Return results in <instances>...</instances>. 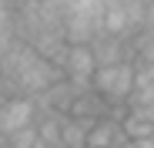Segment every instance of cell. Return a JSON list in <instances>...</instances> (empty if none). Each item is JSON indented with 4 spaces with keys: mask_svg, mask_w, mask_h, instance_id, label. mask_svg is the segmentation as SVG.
Listing matches in <instances>:
<instances>
[{
    "mask_svg": "<svg viewBox=\"0 0 154 148\" xmlns=\"http://www.w3.org/2000/svg\"><path fill=\"white\" fill-rule=\"evenodd\" d=\"M0 78H4L7 98L10 94H17V98H40L50 84L60 81V71L50 61H44L34 47L20 44V40H10L0 51Z\"/></svg>",
    "mask_w": 154,
    "mask_h": 148,
    "instance_id": "cell-1",
    "label": "cell"
},
{
    "mask_svg": "<svg viewBox=\"0 0 154 148\" xmlns=\"http://www.w3.org/2000/svg\"><path fill=\"white\" fill-rule=\"evenodd\" d=\"M100 10H104V0H64V40L91 47L104 34Z\"/></svg>",
    "mask_w": 154,
    "mask_h": 148,
    "instance_id": "cell-2",
    "label": "cell"
},
{
    "mask_svg": "<svg viewBox=\"0 0 154 148\" xmlns=\"http://www.w3.org/2000/svg\"><path fill=\"white\" fill-rule=\"evenodd\" d=\"M91 91L104 101L107 108L127 105L134 91V64H114V67H100L91 81Z\"/></svg>",
    "mask_w": 154,
    "mask_h": 148,
    "instance_id": "cell-3",
    "label": "cell"
},
{
    "mask_svg": "<svg viewBox=\"0 0 154 148\" xmlns=\"http://www.w3.org/2000/svg\"><path fill=\"white\" fill-rule=\"evenodd\" d=\"M97 74V64H94V54L91 47H81V44H67V54H64V64H60V78L70 81L74 88H91Z\"/></svg>",
    "mask_w": 154,
    "mask_h": 148,
    "instance_id": "cell-4",
    "label": "cell"
},
{
    "mask_svg": "<svg viewBox=\"0 0 154 148\" xmlns=\"http://www.w3.org/2000/svg\"><path fill=\"white\" fill-rule=\"evenodd\" d=\"M91 54H94L97 71H100V67H114V64H134L131 40H117V37H107V34H100V37L91 44Z\"/></svg>",
    "mask_w": 154,
    "mask_h": 148,
    "instance_id": "cell-5",
    "label": "cell"
},
{
    "mask_svg": "<svg viewBox=\"0 0 154 148\" xmlns=\"http://www.w3.org/2000/svg\"><path fill=\"white\" fill-rule=\"evenodd\" d=\"M124 145H127V135L121 128V121H114V118L94 121L87 131V148H124Z\"/></svg>",
    "mask_w": 154,
    "mask_h": 148,
    "instance_id": "cell-6",
    "label": "cell"
},
{
    "mask_svg": "<svg viewBox=\"0 0 154 148\" xmlns=\"http://www.w3.org/2000/svg\"><path fill=\"white\" fill-rule=\"evenodd\" d=\"M154 101V64H134V91L127 105H147Z\"/></svg>",
    "mask_w": 154,
    "mask_h": 148,
    "instance_id": "cell-7",
    "label": "cell"
},
{
    "mask_svg": "<svg viewBox=\"0 0 154 148\" xmlns=\"http://www.w3.org/2000/svg\"><path fill=\"white\" fill-rule=\"evenodd\" d=\"M87 131H91L87 121L64 118V125H60V148H87Z\"/></svg>",
    "mask_w": 154,
    "mask_h": 148,
    "instance_id": "cell-8",
    "label": "cell"
},
{
    "mask_svg": "<svg viewBox=\"0 0 154 148\" xmlns=\"http://www.w3.org/2000/svg\"><path fill=\"white\" fill-rule=\"evenodd\" d=\"M127 10V27H131V37H137L144 31V0H124Z\"/></svg>",
    "mask_w": 154,
    "mask_h": 148,
    "instance_id": "cell-9",
    "label": "cell"
},
{
    "mask_svg": "<svg viewBox=\"0 0 154 148\" xmlns=\"http://www.w3.org/2000/svg\"><path fill=\"white\" fill-rule=\"evenodd\" d=\"M14 40V4H0V51Z\"/></svg>",
    "mask_w": 154,
    "mask_h": 148,
    "instance_id": "cell-10",
    "label": "cell"
},
{
    "mask_svg": "<svg viewBox=\"0 0 154 148\" xmlns=\"http://www.w3.org/2000/svg\"><path fill=\"white\" fill-rule=\"evenodd\" d=\"M144 31L154 34V0H144Z\"/></svg>",
    "mask_w": 154,
    "mask_h": 148,
    "instance_id": "cell-11",
    "label": "cell"
},
{
    "mask_svg": "<svg viewBox=\"0 0 154 148\" xmlns=\"http://www.w3.org/2000/svg\"><path fill=\"white\" fill-rule=\"evenodd\" d=\"M131 145H134V148H154V141H151V138H147V141H131Z\"/></svg>",
    "mask_w": 154,
    "mask_h": 148,
    "instance_id": "cell-12",
    "label": "cell"
},
{
    "mask_svg": "<svg viewBox=\"0 0 154 148\" xmlns=\"http://www.w3.org/2000/svg\"><path fill=\"white\" fill-rule=\"evenodd\" d=\"M0 94H7V91H4V78H0Z\"/></svg>",
    "mask_w": 154,
    "mask_h": 148,
    "instance_id": "cell-13",
    "label": "cell"
},
{
    "mask_svg": "<svg viewBox=\"0 0 154 148\" xmlns=\"http://www.w3.org/2000/svg\"><path fill=\"white\" fill-rule=\"evenodd\" d=\"M124 148H134V145H131V141H127V145H124Z\"/></svg>",
    "mask_w": 154,
    "mask_h": 148,
    "instance_id": "cell-14",
    "label": "cell"
},
{
    "mask_svg": "<svg viewBox=\"0 0 154 148\" xmlns=\"http://www.w3.org/2000/svg\"><path fill=\"white\" fill-rule=\"evenodd\" d=\"M0 148H4V145H0Z\"/></svg>",
    "mask_w": 154,
    "mask_h": 148,
    "instance_id": "cell-15",
    "label": "cell"
}]
</instances>
